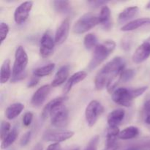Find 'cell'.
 <instances>
[{
	"label": "cell",
	"instance_id": "1",
	"mask_svg": "<svg viewBox=\"0 0 150 150\" xmlns=\"http://www.w3.org/2000/svg\"><path fill=\"white\" fill-rule=\"evenodd\" d=\"M125 67V62L120 57H114L106 63L95 77V86L97 90H101L106 87L108 92H113L117 84V77L120 78Z\"/></svg>",
	"mask_w": 150,
	"mask_h": 150
},
{
	"label": "cell",
	"instance_id": "2",
	"mask_svg": "<svg viewBox=\"0 0 150 150\" xmlns=\"http://www.w3.org/2000/svg\"><path fill=\"white\" fill-rule=\"evenodd\" d=\"M116 43L114 40H106L101 44H98L95 48L92 59L88 65V69L92 70L102 64L108 56L114 51Z\"/></svg>",
	"mask_w": 150,
	"mask_h": 150
},
{
	"label": "cell",
	"instance_id": "3",
	"mask_svg": "<svg viewBox=\"0 0 150 150\" xmlns=\"http://www.w3.org/2000/svg\"><path fill=\"white\" fill-rule=\"evenodd\" d=\"M29 59L23 47L19 45L16 48L15 54V61L12 72L11 82L15 83L21 81L25 78V70L28 64Z\"/></svg>",
	"mask_w": 150,
	"mask_h": 150
},
{
	"label": "cell",
	"instance_id": "4",
	"mask_svg": "<svg viewBox=\"0 0 150 150\" xmlns=\"http://www.w3.org/2000/svg\"><path fill=\"white\" fill-rule=\"evenodd\" d=\"M52 125L59 129L65 128L68 125L69 112L64 103L56 105L50 113Z\"/></svg>",
	"mask_w": 150,
	"mask_h": 150
},
{
	"label": "cell",
	"instance_id": "5",
	"mask_svg": "<svg viewBox=\"0 0 150 150\" xmlns=\"http://www.w3.org/2000/svg\"><path fill=\"white\" fill-rule=\"evenodd\" d=\"M98 24H100L99 16H95L92 13H86L75 23L73 32L79 35L85 33Z\"/></svg>",
	"mask_w": 150,
	"mask_h": 150
},
{
	"label": "cell",
	"instance_id": "6",
	"mask_svg": "<svg viewBox=\"0 0 150 150\" xmlns=\"http://www.w3.org/2000/svg\"><path fill=\"white\" fill-rule=\"evenodd\" d=\"M103 111V106L99 101L93 100L89 102L85 110V117L88 125L93 127Z\"/></svg>",
	"mask_w": 150,
	"mask_h": 150
},
{
	"label": "cell",
	"instance_id": "7",
	"mask_svg": "<svg viewBox=\"0 0 150 150\" xmlns=\"http://www.w3.org/2000/svg\"><path fill=\"white\" fill-rule=\"evenodd\" d=\"M136 99L132 89L120 87L115 89L112 92V100L115 103L125 107L133 105V100Z\"/></svg>",
	"mask_w": 150,
	"mask_h": 150
},
{
	"label": "cell",
	"instance_id": "8",
	"mask_svg": "<svg viewBox=\"0 0 150 150\" xmlns=\"http://www.w3.org/2000/svg\"><path fill=\"white\" fill-rule=\"evenodd\" d=\"M74 135L73 131L67 130H48L43 135L42 139L45 142L60 143L72 138Z\"/></svg>",
	"mask_w": 150,
	"mask_h": 150
},
{
	"label": "cell",
	"instance_id": "9",
	"mask_svg": "<svg viewBox=\"0 0 150 150\" xmlns=\"http://www.w3.org/2000/svg\"><path fill=\"white\" fill-rule=\"evenodd\" d=\"M54 46H55V40H53V38L49 32H45L40 40V54L41 57L45 59L52 55Z\"/></svg>",
	"mask_w": 150,
	"mask_h": 150
},
{
	"label": "cell",
	"instance_id": "10",
	"mask_svg": "<svg viewBox=\"0 0 150 150\" xmlns=\"http://www.w3.org/2000/svg\"><path fill=\"white\" fill-rule=\"evenodd\" d=\"M32 6H33V2L31 1H27L21 3L16 9L14 13V20L16 23L21 24L27 20L29 13L32 10Z\"/></svg>",
	"mask_w": 150,
	"mask_h": 150
},
{
	"label": "cell",
	"instance_id": "11",
	"mask_svg": "<svg viewBox=\"0 0 150 150\" xmlns=\"http://www.w3.org/2000/svg\"><path fill=\"white\" fill-rule=\"evenodd\" d=\"M51 86L44 85L40 87L36 92L34 93L31 100V104L34 107H40L46 100L47 97L51 92Z\"/></svg>",
	"mask_w": 150,
	"mask_h": 150
},
{
	"label": "cell",
	"instance_id": "12",
	"mask_svg": "<svg viewBox=\"0 0 150 150\" xmlns=\"http://www.w3.org/2000/svg\"><path fill=\"white\" fill-rule=\"evenodd\" d=\"M150 56V44L146 41L141 44L133 54V61L136 64H140L146 61Z\"/></svg>",
	"mask_w": 150,
	"mask_h": 150
},
{
	"label": "cell",
	"instance_id": "13",
	"mask_svg": "<svg viewBox=\"0 0 150 150\" xmlns=\"http://www.w3.org/2000/svg\"><path fill=\"white\" fill-rule=\"evenodd\" d=\"M70 32V21L66 18L62 22L60 26L57 29L55 35V42L58 45L64 43L67 39Z\"/></svg>",
	"mask_w": 150,
	"mask_h": 150
},
{
	"label": "cell",
	"instance_id": "14",
	"mask_svg": "<svg viewBox=\"0 0 150 150\" xmlns=\"http://www.w3.org/2000/svg\"><path fill=\"white\" fill-rule=\"evenodd\" d=\"M125 116V111L121 108L115 109L111 111L107 117L108 127H118V126L124 120Z\"/></svg>",
	"mask_w": 150,
	"mask_h": 150
},
{
	"label": "cell",
	"instance_id": "15",
	"mask_svg": "<svg viewBox=\"0 0 150 150\" xmlns=\"http://www.w3.org/2000/svg\"><path fill=\"white\" fill-rule=\"evenodd\" d=\"M86 76H87V73L85 71H79L72 75L67 81V83L64 85V89H63L64 94L68 93L75 85L79 83V82L82 81L83 80H84L86 79Z\"/></svg>",
	"mask_w": 150,
	"mask_h": 150
},
{
	"label": "cell",
	"instance_id": "16",
	"mask_svg": "<svg viewBox=\"0 0 150 150\" xmlns=\"http://www.w3.org/2000/svg\"><path fill=\"white\" fill-rule=\"evenodd\" d=\"M100 24L105 30H110L112 27V23L111 21V10L108 6L105 5L101 9L99 16Z\"/></svg>",
	"mask_w": 150,
	"mask_h": 150
},
{
	"label": "cell",
	"instance_id": "17",
	"mask_svg": "<svg viewBox=\"0 0 150 150\" xmlns=\"http://www.w3.org/2000/svg\"><path fill=\"white\" fill-rule=\"evenodd\" d=\"M139 8L136 6L129 7L123 10L118 16V22L120 24H122L128 21L131 20L138 15Z\"/></svg>",
	"mask_w": 150,
	"mask_h": 150
},
{
	"label": "cell",
	"instance_id": "18",
	"mask_svg": "<svg viewBox=\"0 0 150 150\" xmlns=\"http://www.w3.org/2000/svg\"><path fill=\"white\" fill-rule=\"evenodd\" d=\"M69 71H70V69L67 65H64L60 67L59 70L56 73L54 80L51 82V86L57 87V86H59L64 83L68 78Z\"/></svg>",
	"mask_w": 150,
	"mask_h": 150
},
{
	"label": "cell",
	"instance_id": "19",
	"mask_svg": "<svg viewBox=\"0 0 150 150\" xmlns=\"http://www.w3.org/2000/svg\"><path fill=\"white\" fill-rule=\"evenodd\" d=\"M150 24V18H142L131 21L126 23L121 28L122 32H129V31L136 30L145 25Z\"/></svg>",
	"mask_w": 150,
	"mask_h": 150
},
{
	"label": "cell",
	"instance_id": "20",
	"mask_svg": "<svg viewBox=\"0 0 150 150\" xmlns=\"http://www.w3.org/2000/svg\"><path fill=\"white\" fill-rule=\"evenodd\" d=\"M24 108V105L21 103H16L7 107L5 111V116L9 120H14L18 117Z\"/></svg>",
	"mask_w": 150,
	"mask_h": 150
},
{
	"label": "cell",
	"instance_id": "21",
	"mask_svg": "<svg viewBox=\"0 0 150 150\" xmlns=\"http://www.w3.org/2000/svg\"><path fill=\"white\" fill-rule=\"evenodd\" d=\"M67 100V97H59V98H57L55 99L52 100L51 101H50L48 103H47L46 105L44 107L43 110H42V118L43 120H45L46 118H48V116L50 115V113H51V110L54 108L57 105L60 103H64L66 100Z\"/></svg>",
	"mask_w": 150,
	"mask_h": 150
},
{
	"label": "cell",
	"instance_id": "22",
	"mask_svg": "<svg viewBox=\"0 0 150 150\" xmlns=\"http://www.w3.org/2000/svg\"><path fill=\"white\" fill-rule=\"evenodd\" d=\"M139 135V128L135 126H130V127H126L123 130L120 131L118 139H122V140H129V139H135Z\"/></svg>",
	"mask_w": 150,
	"mask_h": 150
},
{
	"label": "cell",
	"instance_id": "23",
	"mask_svg": "<svg viewBox=\"0 0 150 150\" xmlns=\"http://www.w3.org/2000/svg\"><path fill=\"white\" fill-rule=\"evenodd\" d=\"M120 131L119 127H108L106 133V146H114L117 144V139H118Z\"/></svg>",
	"mask_w": 150,
	"mask_h": 150
},
{
	"label": "cell",
	"instance_id": "24",
	"mask_svg": "<svg viewBox=\"0 0 150 150\" xmlns=\"http://www.w3.org/2000/svg\"><path fill=\"white\" fill-rule=\"evenodd\" d=\"M11 76V70H10V59L4 60L1 67L0 71V81L1 83H5L8 81Z\"/></svg>",
	"mask_w": 150,
	"mask_h": 150
},
{
	"label": "cell",
	"instance_id": "25",
	"mask_svg": "<svg viewBox=\"0 0 150 150\" xmlns=\"http://www.w3.org/2000/svg\"><path fill=\"white\" fill-rule=\"evenodd\" d=\"M53 7L57 13L65 14L71 11V7L68 1H52Z\"/></svg>",
	"mask_w": 150,
	"mask_h": 150
},
{
	"label": "cell",
	"instance_id": "26",
	"mask_svg": "<svg viewBox=\"0 0 150 150\" xmlns=\"http://www.w3.org/2000/svg\"><path fill=\"white\" fill-rule=\"evenodd\" d=\"M55 68V64L54 63H50V64H46L42 67L36 68L33 71L34 76H36L38 78L45 77V76H49L53 70Z\"/></svg>",
	"mask_w": 150,
	"mask_h": 150
},
{
	"label": "cell",
	"instance_id": "27",
	"mask_svg": "<svg viewBox=\"0 0 150 150\" xmlns=\"http://www.w3.org/2000/svg\"><path fill=\"white\" fill-rule=\"evenodd\" d=\"M18 137V131L16 128L13 129L10 133L2 140L1 144V148L2 149H7L11 146Z\"/></svg>",
	"mask_w": 150,
	"mask_h": 150
},
{
	"label": "cell",
	"instance_id": "28",
	"mask_svg": "<svg viewBox=\"0 0 150 150\" xmlns=\"http://www.w3.org/2000/svg\"><path fill=\"white\" fill-rule=\"evenodd\" d=\"M83 44H84L85 48L87 50L95 49V47L98 45V38L95 34L89 33L87 34L84 37L83 40Z\"/></svg>",
	"mask_w": 150,
	"mask_h": 150
},
{
	"label": "cell",
	"instance_id": "29",
	"mask_svg": "<svg viewBox=\"0 0 150 150\" xmlns=\"http://www.w3.org/2000/svg\"><path fill=\"white\" fill-rule=\"evenodd\" d=\"M135 76L134 70L132 69H125L119 78V81L127 83L130 81Z\"/></svg>",
	"mask_w": 150,
	"mask_h": 150
},
{
	"label": "cell",
	"instance_id": "30",
	"mask_svg": "<svg viewBox=\"0 0 150 150\" xmlns=\"http://www.w3.org/2000/svg\"><path fill=\"white\" fill-rule=\"evenodd\" d=\"M10 127L11 125L7 122L2 121L1 123V127H0V138L1 141L10 133Z\"/></svg>",
	"mask_w": 150,
	"mask_h": 150
},
{
	"label": "cell",
	"instance_id": "31",
	"mask_svg": "<svg viewBox=\"0 0 150 150\" xmlns=\"http://www.w3.org/2000/svg\"><path fill=\"white\" fill-rule=\"evenodd\" d=\"M9 28L8 25L5 23H0V37H1V42H2L4 40L7 38V35H8Z\"/></svg>",
	"mask_w": 150,
	"mask_h": 150
},
{
	"label": "cell",
	"instance_id": "32",
	"mask_svg": "<svg viewBox=\"0 0 150 150\" xmlns=\"http://www.w3.org/2000/svg\"><path fill=\"white\" fill-rule=\"evenodd\" d=\"M98 142H99V136H95L89 141L87 146L85 150H97Z\"/></svg>",
	"mask_w": 150,
	"mask_h": 150
},
{
	"label": "cell",
	"instance_id": "33",
	"mask_svg": "<svg viewBox=\"0 0 150 150\" xmlns=\"http://www.w3.org/2000/svg\"><path fill=\"white\" fill-rule=\"evenodd\" d=\"M32 119H33V114L32 112H26L25 113L23 117V125L25 127H29L31 125L32 121Z\"/></svg>",
	"mask_w": 150,
	"mask_h": 150
},
{
	"label": "cell",
	"instance_id": "34",
	"mask_svg": "<svg viewBox=\"0 0 150 150\" xmlns=\"http://www.w3.org/2000/svg\"><path fill=\"white\" fill-rule=\"evenodd\" d=\"M31 139V131H28L21 137L20 141V144L21 146H25L29 143Z\"/></svg>",
	"mask_w": 150,
	"mask_h": 150
},
{
	"label": "cell",
	"instance_id": "35",
	"mask_svg": "<svg viewBox=\"0 0 150 150\" xmlns=\"http://www.w3.org/2000/svg\"><path fill=\"white\" fill-rule=\"evenodd\" d=\"M144 111H145V122L146 124L150 125V100L146 101L144 105Z\"/></svg>",
	"mask_w": 150,
	"mask_h": 150
},
{
	"label": "cell",
	"instance_id": "36",
	"mask_svg": "<svg viewBox=\"0 0 150 150\" xmlns=\"http://www.w3.org/2000/svg\"><path fill=\"white\" fill-rule=\"evenodd\" d=\"M88 4L91 6L92 7L96 8V7H99L100 6H105V4L108 3V1H87Z\"/></svg>",
	"mask_w": 150,
	"mask_h": 150
},
{
	"label": "cell",
	"instance_id": "37",
	"mask_svg": "<svg viewBox=\"0 0 150 150\" xmlns=\"http://www.w3.org/2000/svg\"><path fill=\"white\" fill-rule=\"evenodd\" d=\"M38 81H39V79H38V78L36 77V76H34V77L32 78V79L29 81V83H28L27 86L29 88L34 87V86H35L37 84H38Z\"/></svg>",
	"mask_w": 150,
	"mask_h": 150
},
{
	"label": "cell",
	"instance_id": "38",
	"mask_svg": "<svg viewBox=\"0 0 150 150\" xmlns=\"http://www.w3.org/2000/svg\"><path fill=\"white\" fill-rule=\"evenodd\" d=\"M46 150H60V144L59 143H54L49 145Z\"/></svg>",
	"mask_w": 150,
	"mask_h": 150
},
{
	"label": "cell",
	"instance_id": "39",
	"mask_svg": "<svg viewBox=\"0 0 150 150\" xmlns=\"http://www.w3.org/2000/svg\"><path fill=\"white\" fill-rule=\"evenodd\" d=\"M118 144H116L114 146H105V149L103 150H117L118 149Z\"/></svg>",
	"mask_w": 150,
	"mask_h": 150
},
{
	"label": "cell",
	"instance_id": "40",
	"mask_svg": "<svg viewBox=\"0 0 150 150\" xmlns=\"http://www.w3.org/2000/svg\"><path fill=\"white\" fill-rule=\"evenodd\" d=\"M42 146H40V145H38V146H35V150H42Z\"/></svg>",
	"mask_w": 150,
	"mask_h": 150
},
{
	"label": "cell",
	"instance_id": "41",
	"mask_svg": "<svg viewBox=\"0 0 150 150\" xmlns=\"http://www.w3.org/2000/svg\"><path fill=\"white\" fill-rule=\"evenodd\" d=\"M146 8L148 9V10H150V1H149V2H148V4H146Z\"/></svg>",
	"mask_w": 150,
	"mask_h": 150
},
{
	"label": "cell",
	"instance_id": "42",
	"mask_svg": "<svg viewBox=\"0 0 150 150\" xmlns=\"http://www.w3.org/2000/svg\"><path fill=\"white\" fill-rule=\"evenodd\" d=\"M146 42H149V43L150 44V37H149V38H148V39L147 40H146Z\"/></svg>",
	"mask_w": 150,
	"mask_h": 150
},
{
	"label": "cell",
	"instance_id": "43",
	"mask_svg": "<svg viewBox=\"0 0 150 150\" xmlns=\"http://www.w3.org/2000/svg\"><path fill=\"white\" fill-rule=\"evenodd\" d=\"M73 150H79V148H76V149H73Z\"/></svg>",
	"mask_w": 150,
	"mask_h": 150
}]
</instances>
